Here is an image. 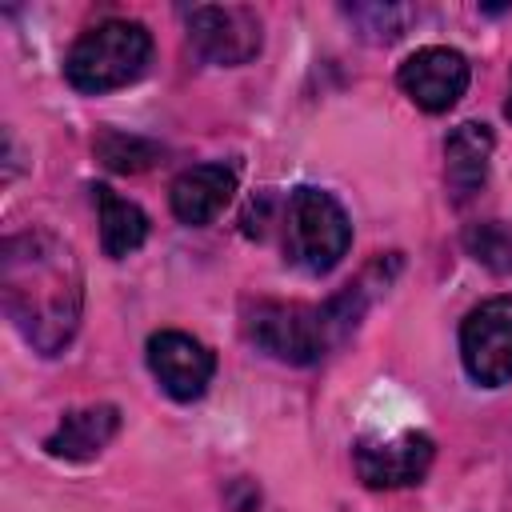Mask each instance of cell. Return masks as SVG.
<instances>
[{"instance_id":"cell-7","label":"cell","mask_w":512,"mask_h":512,"mask_svg":"<svg viewBox=\"0 0 512 512\" xmlns=\"http://www.w3.org/2000/svg\"><path fill=\"white\" fill-rule=\"evenodd\" d=\"M356 472L368 488H404V484H416L432 456H436V444L428 432H392V436H364L356 444Z\"/></svg>"},{"instance_id":"cell-9","label":"cell","mask_w":512,"mask_h":512,"mask_svg":"<svg viewBox=\"0 0 512 512\" xmlns=\"http://www.w3.org/2000/svg\"><path fill=\"white\" fill-rule=\"evenodd\" d=\"M148 368L172 400H196V396H204V388L216 372V356L196 336L164 328V332L148 336Z\"/></svg>"},{"instance_id":"cell-14","label":"cell","mask_w":512,"mask_h":512,"mask_svg":"<svg viewBox=\"0 0 512 512\" xmlns=\"http://www.w3.org/2000/svg\"><path fill=\"white\" fill-rule=\"evenodd\" d=\"M96 156L112 172H144L156 160V144H148L140 136H124V132H104L96 140Z\"/></svg>"},{"instance_id":"cell-8","label":"cell","mask_w":512,"mask_h":512,"mask_svg":"<svg viewBox=\"0 0 512 512\" xmlns=\"http://www.w3.org/2000/svg\"><path fill=\"white\" fill-rule=\"evenodd\" d=\"M404 96L424 112H448L468 88V60L456 48L428 44L412 52L396 72Z\"/></svg>"},{"instance_id":"cell-3","label":"cell","mask_w":512,"mask_h":512,"mask_svg":"<svg viewBox=\"0 0 512 512\" xmlns=\"http://www.w3.org/2000/svg\"><path fill=\"white\" fill-rule=\"evenodd\" d=\"M148 56H152V36L144 24L104 20L72 44L64 60V76L76 92H112L132 84L148 68Z\"/></svg>"},{"instance_id":"cell-5","label":"cell","mask_w":512,"mask_h":512,"mask_svg":"<svg viewBox=\"0 0 512 512\" xmlns=\"http://www.w3.org/2000/svg\"><path fill=\"white\" fill-rule=\"evenodd\" d=\"M460 360L476 384L500 388L512 380V296H492L464 316Z\"/></svg>"},{"instance_id":"cell-11","label":"cell","mask_w":512,"mask_h":512,"mask_svg":"<svg viewBox=\"0 0 512 512\" xmlns=\"http://www.w3.org/2000/svg\"><path fill=\"white\" fill-rule=\"evenodd\" d=\"M492 148H496V140H492L488 124L468 120V124L452 128V136L444 140V176H448V188H452L456 200L472 196L484 184Z\"/></svg>"},{"instance_id":"cell-6","label":"cell","mask_w":512,"mask_h":512,"mask_svg":"<svg viewBox=\"0 0 512 512\" xmlns=\"http://www.w3.org/2000/svg\"><path fill=\"white\" fill-rule=\"evenodd\" d=\"M188 40L196 44V52L212 64L236 68L248 64L264 36H260V16L244 4H200L188 12Z\"/></svg>"},{"instance_id":"cell-10","label":"cell","mask_w":512,"mask_h":512,"mask_svg":"<svg viewBox=\"0 0 512 512\" xmlns=\"http://www.w3.org/2000/svg\"><path fill=\"white\" fill-rule=\"evenodd\" d=\"M236 192V172L228 164H192L172 180V216L184 224H208L224 212V204Z\"/></svg>"},{"instance_id":"cell-2","label":"cell","mask_w":512,"mask_h":512,"mask_svg":"<svg viewBox=\"0 0 512 512\" xmlns=\"http://www.w3.org/2000/svg\"><path fill=\"white\" fill-rule=\"evenodd\" d=\"M364 312V284H348L340 296H332L324 308L312 304H280V300H260L248 308V336L272 352L276 360L288 364H312L320 360L332 344H340Z\"/></svg>"},{"instance_id":"cell-15","label":"cell","mask_w":512,"mask_h":512,"mask_svg":"<svg viewBox=\"0 0 512 512\" xmlns=\"http://www.w3.org/2000/svg\"><path fill=\"white\" fill-rule=\"evenodd\" d=\"M464 240H468V248L476 252V260H484L488 268H496V272H500V268H508V264H512V260H508V256H512V240H508V232H504L496 220H492V224L472 228Z\"/></svg>"},{"instance_id":"cell-16","label":"cell","mask_w":512,"mask_h":512,"mask_svg":"<svg viewBox=\"0 0 512 512\" xmlns=\"http://www.w3.org/2000/svg\"><path fill=\"white\" fill-rule=\"evenodd\" d=\"M504 112H508V120H512V96H508V104H504Z\"/></svg>"},{"instance_id":"cell-4","label":"cell","mask_w":512,"mask_h":512,"mask_svg":"<svg viewBox=\"0 0 512 512\" xmlns=\"http://www.w3.org/2000/svg\"><path fill=\"white\" fill-rule=\"evenodd\" d=\"M352 244V224L340 200L324 188H296L284 216V252L296 268L320 276L332 272Z\"/></svg>"},{"instance_id":"cell-1","label":"cell","mask_w":512,"mask_h":512,"mask_svg":"<svg viewBox=\"0 0 512 512\" xmlns=\"http://www.w3.org/2000/svg\"><path fill=\"white\" fill-rule=\"evenodd\" d=\"M0 296L16 332L44 356H56L80 328L84 276L72 244L48 228L16 232L0 244Z\"/></svg>"},{"instance_id":"cell-13","label":"cell","mask_w":512,"mask_h":512,"mask_svg":"<svg viewBox=\"0 0 512 512\" xmlns=\"http://www.w3.org/2000/svg\"><path fill=\"white\" fill-rule=\"evenodd\" d=\"M92 196H96V212H100V244H104V256L124 260L128 252H136L144 244L148 216L140 212V204L116 196L108 184H96Z\"/></svg>"},{"instance_id":"cell-12","label":"cell","mask_w":512,"mask_h":512,"mask_svg":"<svg viewBox=\"0 0 512 512\" xmlns=\"http://www.w3.org/2000/svg\"><path fill=\"white\" fill-rule=\"evenodd\" d=\"M120 432V412L112 404H88V408H76L68 412L56 432L44 440V448L60 460H88L96 456L112 436Z\"/></svg>"}]
</instances>
